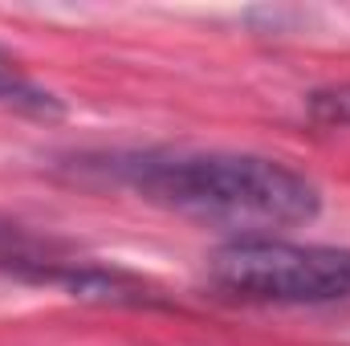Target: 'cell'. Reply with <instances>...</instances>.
Wrapping results in <instances>:
<instances>
[{
	"label": "cell",
	"instance_id": "obj_4",
	"mask_svg": "<svg viewBox=\"0 0 350 346\" xmlns=\"http://www.w3.org/2000/svg\"><path fill=\"white\" fill-rule=\"evenodd\" d=\"M310 114L326 127H350V82L310 94Z\"/></svg>",
	"mask_w": 350,
	"mask_h": 346
},
{
	"label": "cell",
	"instance_id": "obj_1",
	"mask_svg": "<svg viewBox=\"0 0 350 346\" xmlns=\"http://www.w3.org/2000/svg\"><path fill=\"white\" fill-rule=\"evenodd\" d=\"M118 175L139 200L224 228L232 241L277 237L322 212V191L310 175L253 151H147L118 163Z\"/></svg>",
	"mask_w": 350,
	"mask_h": 346
},
{
	"label": "cell",
	"instance_id": "obj_2",
	"mask_svg": "<svg viewBox=\"0 0 350 346\" xmlns=\"http://www.w3.org/2000/svg\"><path fill=\"white\" fill-rule=\"evenodd\" d=\"M208 281L257 306H334L350 302V249L245 237L208 257Z\"/></svg>",
	"mask_w": 350,
	"mask_h": 346
},
{
	"label": "cell",
	"instance_id": "obj_3",
	"mask_svg": "<svg viewBox=\"0 0 350 346\" xmlns=\"http://www.w3.org/2000/svg\"><path fill=\"white\" fill-rule=\"evenodd\" d=\"M0 102H12V106H29V110H57V102L29 82V74L16 66V57L0 45Z\"/></svg>",
	"mask_w": 350,
	"mask_h": 346
}]
</instances>
